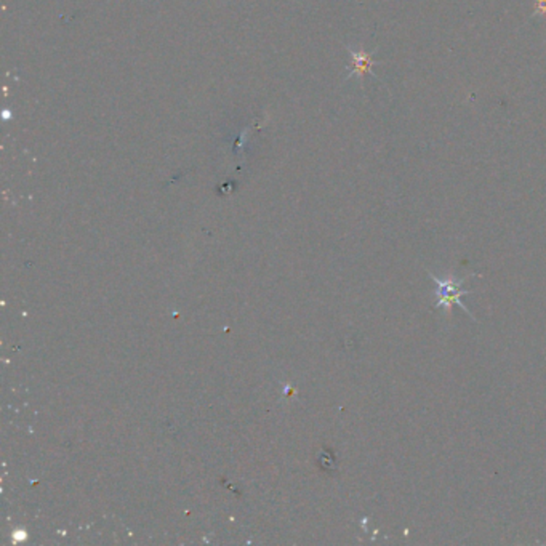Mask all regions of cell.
Returning a JSON list of instances; mask_svg holds the SVG:
<instances>
[{
    "mask_svg": "<svg viewBox=\"0 0 546 546\" xmlns=\"http://www.w3.org/2000/svg\"><path fill=\"white\" fill-rule=\"evenodd\" d=\"M428 276L431 277V281L436 283V303H435V309H444V311L447 313V315H451V309L457 304L463 309L465 313L468 315H471V319H474L473 313L469 311L468 306H465V303H462V297L463 295H469V290L467 288H463V283L467 282L469 277L473 276H468V277H463V279H455L452 276H446V277H437L432 274V272L426 271Z\"/></svg>",
    "mask_w": 546,
    "mask_h": 546,
    "instance_id": "6da1fadb",
    "label": "cell"
},
{
    "mask_svg": "<svg viewBox=\"0 0 546 546\" xmlns=\"http://www.w3.org/2000/svg\"><path fill=\"white\" fill-rule=\"evenodd\" d=\"M348 52H350V56H351V68L346 76L348 79L351 76H359V79L362 80V77L366 76V74H373L372 68L377 64V61L372 58V53H366L362 48L356 50V48L352 47H348Z\"/></svg>",
    "mask_w": 546,
    "mask_h": 546,
    "instance_id": "7a4b0ae2",
    "label": "cell"
},
{
    "mask_svg": "<svg viewBox=\"0 0 546 546\" xmlns=\"http://www.w3.org/2000/svg\"><path fill=\"white\" fill-rule=\"evenodd\" d=\"M543 15H546V0H535L533 16H543Z\"/></svg>",
    "mask_w": 546,
    "mask_h": 546,
    "instance_id": "3957f363",
    "label": "cell"
}]
</instances>
